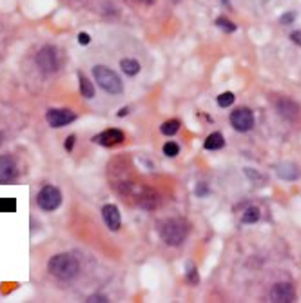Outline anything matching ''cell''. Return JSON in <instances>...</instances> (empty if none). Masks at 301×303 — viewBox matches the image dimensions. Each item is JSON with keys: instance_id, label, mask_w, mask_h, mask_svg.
Returning <instances> with one entry per match:
<instances>
[{"instance_id": "obj_2", "label": "cell", "mask_w": 301, "mask_h": 303, "mask_svg": "<svg viewBox=\"0 0 301 303\" xmlns=\"http://www.w3.org/2000/svg\"><path fill=\"white\" fill-rule=\"evenodd\" d=\"M160 238L171 247H178L189 236V223L181 218H171L160 223Z\"/></svg>"}, {"instance_id": "obj_22", "label": "cell", "mask_w": 301, "mask_h": 303, "mask_svg": "<svg viewBox=\"0 0 301 303\" xmlns=\"http://www.w3.org/2000/svg\"><path fill=\"white\" fill-rule=\"evenodd\" d=\"M187 281L191 283V285H198L200 283V274H198V269L194 267V265H187Z\"/></svg>"}, {"instance_id": "obj_17", "label": "cell", "mask_w": 301, "mask_h": 303, "mask_svg": "<svg viewBox=\"0 0 301 303\" xmlns=\"http://www.w3.org/2000/svg\"><path fill=\"white\" fill-rule=\"evenodd\" d=\"M180 120H167V122H163L162 125H160V131L163 133V135H167V137H173V135H176V133L180 131Z\"/></svg>"}, {"instance_id": "obj_11", "label": "cell", "mask_w": 301, "mask_h": 303, "mask_svg": "<svg viewBox=\"0 0 301 303\" xmlns=\"http://www.w3.org/2000/svg\"><path fill=\"white\" fill-rule=\"evenodd\" d=\"M102 216H103V221H105V225L111 229L113 232H116L120 229L122 225V216H120V211L116 205L113 203H107V205H103L102 207Z\"/></svg>"}, {"instance_id": "obj_12", "label": "cell", "mask_w": 301, "mask_h": 303, "mask_svg": "<svg viewBox=\"0 0 301 303\" xmlns=\"http://www.w3.org/2000/svg\"><path fill=\"white\" fill-rule=\"evenodd\" d=\"M17 174V164L11 156H0V184H9Z\"/></svg>"}, {"instance_id": "obj_7", "label": "cell", "mask_w": 301, "mask_h": 303, "mask_svg": "<svg viewBox=\"0 0 301 303\" xmlns=\"http://www.w3.org/2000/svg\"><path fill=\"white\" fill-rule=\"evenodd\" d=\"M46 120H48V124L51 127L58 129V127H66L71 122H75L76 114L73 113L71 109H49L46 113Z\"/></svg>"}, {"instance_id": "obj_8", "label": "cell", "mask_w": 301, "mask_h": 303, "mask_svg": "<svg viewBox=\"0 0 301 303\" xmlns=\"http://www.w3.org/2000/svg\"><path fill=\"white\" fill-rule=\"evenodd\" d=\"M124 140H125V135L120 129H107V131H102L100 135L93 137V142L102 145V147H115Z\"/></svg>"}, {"instance_id": "obj_13", "label": "cell", "mask_w": 301, "mask_h": 303, "mask_svg": "<svg viewBox=\"0 0 301 303\" xmlns=\"http://www.w3.org/2000/svg\"><path fill=\"white\" fill-rule=\"evenodd\" d=\"M276 174L281 180L294 182V180H298L301 176V171H300V167L296 165V164H292V162H283V164L276 165Z\"/></svg>"}, {"instance_id": "obj_25", "label": "cell", "mask_w": 301, "mask_h": 303, "mask_svg": "<svg viewBox=\"0 0 301 303\" xmlns=\"http://www.w3.org/2000/svg\"><path fill=\"white\" fill-rule=\"evenodd\" d=\"M290 40L294 42L296 46H301V31H294V33H290Z\"/></svg>"}, {"instance_id": "obj_21", "label": "cell", "mask_w": 301, "mask_h": 303, "mask_svg": "<svg viewBox=\"0 0 301 303\" xmlns=\"http://www.w3.org/2000/svg\"><path fill=\"white\" fill-rule=\"evenodd\" d=\"M180 153V145L176 142H165V145H163V155L165 156H169V158H175L176 155Z\"/></svg>"}, {"instance_id": "obj_15", "label": "cell", "mask_w": 301, "mask_h": 303, "mask_svg": "<svg viewBox=\"0 0 301 303\" xmlns=\"http://www.w3.org/2000/svg\"><path fill=\"white\" fill-rule=\"evenodd\" d=\"M120 67H122V71L125 73L127 77H134V75H138L140 73V62L138 60H134V58H122L120 60Z\"/></svg>"}, {"instance_id": "obj_3", "label": "cell", "mask_w": 301, "mask_h": 303, "mask_svg": "<svg viewBox=\"0 0 301 303\" xmlns=\"http://www.w3.org/2000/svg\"><path fill=\"white\" fill-rule=\"evenodd\" d=\"M93 78H95V82H97L103 91H107L111 95H120L122 91H124V83H122L120 77H118L113 69H109V67H105V66L93 67Z\"/></svg>"}, {"instance_id": "obj_14", "label": "cell", "mask_w": 301, "mask_h": 303, "mask_svg": "<svg viewBox=\"0 0 301 303\" xmlns=\"http://www.w3.org/2000/svg\"><path fill=\"white\" fill-rule=\"evenodd\" d=\"M223 145H225V138H223L222 133H211L203 142V147L207 149V151H218V149H222Z\"/></svg>"}, {"instance_id": "obj_28", "label": "cell", "mask_w": 301, "mask_h": 303, "mask_svg": "<svg viewBox=\"0 0 301 303\" xmlns=\"http://www.w3.org/2000/svg\"><path fill=\"white\" fill-rule=\"evenodd\" d=\"M89 302H107V298L105 296H91Z\"/></svg>"}, {"instance_id": "obj_20", "label": "cell", "mask_w": 301, "mask_h": 303, "mask_svg": "<svg viewBox=\"0 0 301 303\" xmlns=\"http://www.w3.org/2000/svg\"><path fill=\"white\" fill-rule=\"evenodd\" d=\"M236 96L234 93H230V91H227V93H222V95L218 96V106L220 107H230L232 104H234Z\"/></svg>"}, {"instance_id": "obj_19", "label": "cell", "mask_w": 301, "mask_h": 303, "mask_svg": "<svg viewBox=\"0 0 301 303\" xmlns=\"http://www.w3.org/2000/svg\"><path fill=\"white\" fill-rule=\"evenodd\" d=\"M216 26L220 28V29L225 31V33H234V31H236V24H234V22H230L229 18H225V17L216 18Z\"/></svg>"}, {"instance_id": "obj_18", "label": "cell", "mask_w": 301, "mask_h": 303, "mask_svg": "<svg viewBox=\"0 0 301 303\" xmlns=\"http://www.w3.org/2000/svg\"><path fill=\"white\" fill-rule=\"evenodd\" d=\"M259 220V209L258 207H247L245 213L241 214V221L243 223H256Z\"/></svg>"}, {"instance_id": "obj_10", "label": "cell", "mask_w": 301, "mask_h": 303, "mask_svg": "<svg viewBox=\"0 0 301 303\" xmlns=\"http://www.w3.org/2000/svg\"><path fill=\"white\" fill-rule=\"evenodd\" d=\"M272 302L277 303H290L296 302V291L290 283H276L271 291Z\"/></svg>"}, {"instance_id": "obj_29", "label": "cell", "mask_w": 301, "mask_h": 303, "mask_svg": "<svg viewBox=\"0 0 301 303\" xmlns=\"http://www.w3.org/2000/svg\"><path fill=\"white\" fill-rule=\"evenodd\" d=\"M127 113H129V107H124V109H120V111H118L116 114H118V116L122 118V116H125Z\"/></svg>"}, {"instance_id": "obj_27", "label": "cell", "mask_w": 301, "mask_h": 303, "mask_svg": "<svg viewBox=\"0 0 301 303\" xmlns=\"http://www.w3.org/2000/svg\"><path fill=\"white\" fill-rule=\"evenodd\" d=\"M75 140H76V137H75V135H69V137H67V140H66V151H73Z\"/></svg>"}, {"instance_id": "obj_6", "label": "cell", "mask_w": 301, "mask_h": 303, "mask_svg": "<svg viewBox=\"0 0 301 303\" xmlns=\"http://www.w3.org/2000/svg\"><path fill=\"white\" fill-rule=\"evenodd\" d=\"M230 125L236 131L247 133L254 127V113L249 107H238L236 111L230 113Z\"/></svg>"}, {"instance_id": "obj_1", "label": "cell", "mask_w": 301, "mask_h": 303, "mask_svg": "<svg viewBox=\"0 0 301 303\" xmlns=\"http://www.w3.org/2000/svg\"><path fill=\"white\" fill-rule=\"evenodd\" d=\"M49 273L54 278L62 279V281H69V279L76 278L80 273L78 260L71 254H54L48 263Z\"/></svg>"}, {"instance_id": "obj_16", "label": "cell", "mask_w": 301, "mask_h": 303, "mask_svg": "<svg viewBox=\"0 0 301 303\" xmlns=\"http://www.w3.org/2000/svg\"><path fill=\"white\" fill-rule=\"evenodd\" d=\"M78 82H80V93L84 98H93L95 96V85L84 73H78Z\"/></svg>"}, {"instance_id": "obj_4", "label": "cell", "mask_w": 301, "mask_h": 303, "mask_svg": "<svg viewBox=\"0 0 301 303\" xmlns=\"http://www.w3.org/2000/svg\"><path fill=\"white\" fill-rule=\"evenodd\" d=\"M36 203L42 211L53 213L62 205V193L54 185H44L36 194Z\"/></svg>"}, {"instance_id": "obj_26", "label": "cell", "mask_w": 301, "mask_h": 303, "mask_svg": "<svg viewBox=\"0 0 301 303\" xmlns=\"http://www.w3.org/2000/svg\"><path fill=\"white\" fill-rule=\"evenodd\" d=\"M91 42V36L87 35V33H80L78 35V44H82V46H87Z\"/></svg>"}, {"instance_id": "obj_31", "label": "cell", "mask_w": 301, "mask_h": 303, "mask_svg": "<svg viewBox=\"0 0 301 303\" xmlns=\"http://www.w3.org/2000/svg\"><path fill=\"white\" fill-rule=\"evenodd\" d=\"M0 145H2V133H0Z\"/></svg>"}, {"instance_id": "obj_9", "label": "cell", "mask_w": 301, "mask_h": 303, "mask_svg": "<svg viewBox=\"0 0 301 303\" xmlns=\"http://www.w3.org/2000/svg\"><path fill=\"white\" fill-rule=\"evenodd\" d=\"M276 109H277V113L281 114L283 118L290 120V122H294V120L300 118V106H298L296 102L290 100V98H285V96L277 98Z\"/></svg>"}, {"instance_id": "obj_24", "label": "cell", "mask_w": 301, "mask_h": 303, "mask_svg": "<svg viewBox=\"0 0 301 303\" xmlns=\"http://www.w3.org/2000/svg\"><path fill=\"white\" fill-rule=\"evenodd\" d=\"M294 18H296L294 13H285V15H281V17H279V24L289 26V24H292V22H294Z\"/></svg>"}, {"instance_id": "obj_23", "label": "cell", "mask_w": 301, "mask_h": 303, "mask_svg": "<svg viewBox=\"0 0 301 303\" xmlns=\"http://www.w3.org/2000/svg\"><path fill=\"white\" fill-rule=\"evenodd\" d=\"M194 193H196V196H200V198L207 196V194H209V185L201 182V184L196 185V189H194Z\"/></svg>"}, {"instance_id": "obj_30", "label": "cell", "mask_w": 301, "mask_h": 303, "mask_svg": "<svg viewBox=\"0 0 301 303\" xmlns=\"http://www.w3.org/2000/svg\"><path fill=\"white\" fill-rule=\"evenodd\" d=\"M222 4H225L227 7H230V0H222Z\"/></svg>"}, {"instance_id": "obj_5", "label": "cell", "mask_w": 301, "mask_h": 303, "mask_svg": "<svg viewBox=\"0 0 301 303\" xmlns=\"http://www.w3.org/2000/svg\"><path fill=\"white\" fill-rule=\"evenodd\" d=\"M36 66L40 67V71L49 75L54 73L60 66V58H58V51L53 46H44L38 55H36Z\"/></svg>"}]
</instances>
